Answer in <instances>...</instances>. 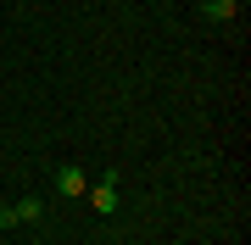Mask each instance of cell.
Listing matches in <instances>:
<instances>
[{
  "mask_svg": "<svg viewBox=\"0 0 251 245\" xmlns=\"http://www.w3.org/2000/svg\"><path fill=\"white\" fill-rule=\"evenodd\" d=\"M84 200H90L100 218H106V212H117V167H106V178L90 184V190H84Z\"/></svg>",
  "mask_w": 251,
  "mask_h": 245,
  "instance_id": "1",
  "label": "cell"
},
{
  "mask_svg": "<svg viewBox=\"0 0 251 245\" xmlns=\"http://www.w3.org/2000/svg\"><path fill=\"white\" fill-rule=\"evenodd\" d=\"M45 218V206L39 200H17V206H6L0 212V228H17V223H39Z\"/></svg>",
  "mask_w": 251,
  "mask_h": 245,
  "instance_id": "2",
  "label": "cell"
},
{
  "mask_svg": "<svg viewBox=\"0 0 251 245\" xmlns=\"http://www.w3.org/2000/svg\"><path fill=\"white\" fill-rule=\"evenodd\" d=\"M246 11V0H201V17L206 22H234Z\"/></svg>",
  "mask_w": 251,
  "mask_h": 245,
  "instance_id": "3",
  "label": "cell"
},
{
  "mask_svg": "<svg viewBox=\"0 0 251 245\" xmlns=\"http://www.w3.org/2000/svg\"><path fill=\"white\" fill-rule=\"evenodd\" d=\"M56 190H62V195H84V190H90V173H84V167H62V173H56Z\"/></svg>",
  "mask_w": 251,
  "mask_h": 245,
  "instance_id": "4",
  "label": "cell"
},
{
  "mask_svg": "<svg viewBox=\"0 0 251 245\" xmlns=\"http://www.w3.org/2000/svg\"><path fill=\"white\" fill-rule=\"evenodd\" d=\"M0 173H6V162H0Z\"/></svg>",
  "mask_w": 251,
  "mask_h": 245,
  "instance_id": "5",
  "label": "cell"
}]
</instances>
